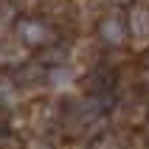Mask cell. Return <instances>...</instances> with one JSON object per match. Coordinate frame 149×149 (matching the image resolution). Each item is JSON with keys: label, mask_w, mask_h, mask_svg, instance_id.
Returning <instances> with one entry per match:
<instances>
[{"label": "cell", "mask_w": 149, "mask_h": 149, "mask_svg": "<svg viewBox=\"0 0 149 149\" xmlns=\"http://www.w3.org/2000/svg\"><path fill=\"white\" fill-rule=\"evenodd\" d=\"M17 34H20L28 45H42V42L51 40V31L42 23H34V20H23V23L17 25Z\"/></svg>", "instance_id": "6da1fadb"}, {"label": "cell", "mask_w": 149, "mask_h": 149, "mask_svg": "<svg viewBox=\"0 0 149 149\" xmlns=\"http://www.w3.org/2000/svg\"><path fill=\"white\" fill-rule=\"evenodd\" d=\"M130 23H132V34L138 40H146L149 37V11L146 8H135L132 17H130Z\"/></svg>", "instance_id": "7a4b0ae2"}, {"label": "cell", "mask_w": 149, "mask_h": 149, "mask_svg": "<svg viewBox=\"0 0 149 149\" xmlns=\"http://www.w3.org/2000/svg\"><path fill=\"white\" fill-rule=\"evenodd\" d=\"M101 34H104L107 42H121V40H124V28H121V23H118L116 17H110L107 23L101 25Z\"/></svg>", "instance_id": "3957f363"}]
</instances>
